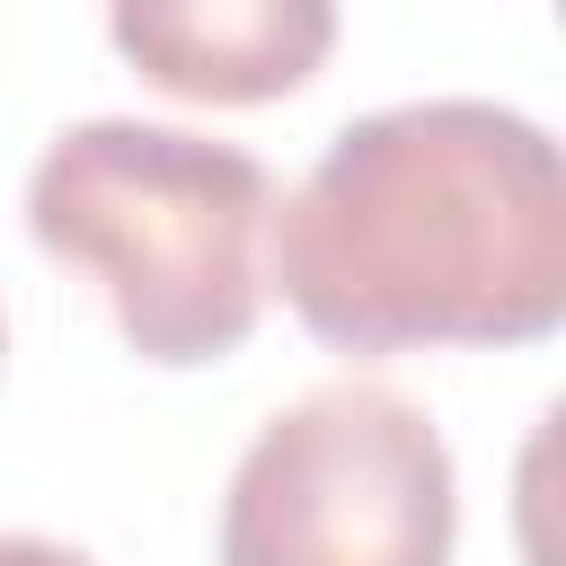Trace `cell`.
<instances>
[{
	"instance_id": "cell-1",
	"label": "cell",
	"mask_w": 566,
	"mask_h": 566,
	"mask_svg": "<svg viewBox=\"0 0 566 566\" xmlns=\"http://www.w3.org/2000/svg\"><path fill=\"white\" fill-rule=\"evenodd\" d=\"M292 318L354 354L539 345L566 318V159L495 97H407L327 133L274 203Z\"/></svg>"
},
{
	"instance_id": "cell-2",
	"label": "cell",
	"mask_w": 566,
	"mask_h": 566,
	"mask_svg": "<svg viewBox=\"0 0 566 566\" xmlns=\"http://www.w3.org/2000/svg\"><path fill=\"white\" fill-rule=\"evenodd\" d=\"M27 230L53 265L106 292L124 345L159 371L221 363L265 318L274 177L256 150L195 124H62L27 168Z\"/></svg>"
},
{
	"instance_id": "cell-3",
	"label": "cell",
	"mask_w": 566,
	"mask_h": 566,
	"mask_svg": "<svg viewBox=\"0 0 566 566\" xmlns=\"http://www.w3.org/2000/svg\"><path fill=\"white\" fill-rule=\"evenodd\" d=\"M460 469L389 380H318L274 407L221 495V566H451Z\"/></svg>"
},
{
	"instance_id": "cell-4",
	"label": "cell",
	"mask_w": 566,
	"mask_h": 566,
	"mask_svg": "<svg viewBox=\"0 0 566 566\" xmlns=\"http://www.w3.org/2000/svg\"><path fill=\"white\" fill-rule=\"evenodd\" d=\"M106 35L168 97L265 106L327 62L336 9L327 0H115Z\"/></svg>"
},
{
	"instance_id": "cell-5",
	"label": "cell",
	"mask_w": 566,
	"mask_h": 566,
	"mask_svg": "<svg viewBox=\"0 0 566 566\" xmlns=\"http://www.w3.org/2000/svg\"><path fill=\"white\" fill-rule=\"evenodd\" d=\"M0 566H97V557H80L71 539H44V531H0Z\"/></svg>"
},
{
	"instance_id": "cell-6",
	"label": "cell",
	"mask_w": 566,
	"mask_h": 566,
	"mask_svg": "<svg viewBox=\"0 0 566 566\" xmlns=\"http://www.w3.org/2000/svg\"><path fill=\"white\" fill-rule=\"evenodd\" d=\"M0 363H9V318H0Z\"/></svg>"
}]
</instances>
